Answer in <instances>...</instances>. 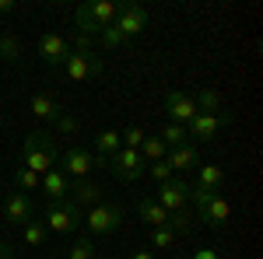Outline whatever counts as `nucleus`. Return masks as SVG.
<instances>
[{
  "instance_id": "obj_7",
  "label": "nucleus",
  "mask_w": 263,
  "mask_h": 259,
  "mask_svg": "<svg viewBox=\"0 0 263 259\" xmlns=\"http://www.w3.org/2000/svg\"><path fill=\"white\" fill-rule=\"evenodd\" d=\"M63 70L70 74L74 81H95V77H102V56L95 53V49H74L70 56H67V63H63Z\"/></svg>"
},
{
  "instance_id": "obj_4",
  "label": "nucleus",
  "mask_w": 263,
  "mask_h": 259,
  "mask_svg": "<svg viewBox=\"0 0 263 259\" xmlns=\"http://www.w3.org/2000/svg\"><path fill=\"white\" fill-rule=\"evenodd\" d=\"M42 224H46L49 231H57V235H74V231L84 224V210H81V207H78L70 196L53 200V203L46 207V217H42Z\"/></svg>"
},
{
  "instance_id": "obj_35",
  "label": "nucleus",
  "mask_w": 263,
  "mask_h": 259,
  "mask_svg": "<svg viewBox=\"0 0 263 259\" xmlns=\"http://www.w3.org/2000/svg\"><path fill=\"white\" fill-rule=\"evenodd\" d=\"M193 259H221V252H218V249H211V245H200V249L193 252Z\"/></svg>"
},
{
  "instance_id": "obj_20",
  "label": "nucleus",
  "mask_w": 263,
  "mask_h": 259,
  "mask_svg": "<svg viewBox=\"0 0 263 259\" xmlns=\"http://www.w3.org/2000/svg\"><path fill=\"white\" fill-rule=\"evenodd\" d=\"M221 182H224V168L221 165H197V182H193V186L221 193Z\"/></svg>"
},
{
  "instance_id": "obj_37",
  "label": "nucleus",
  "mask_w": 263,
  "mask_h": 259,
  "mask_svg": "<svg viewBox=\"0 0 263 259\" xmlns=\"http://www.w3.org/2000/svg\"><path fill=\"white\" fill-rule=\"evenodd\" d=\"M0 259H14V249H11V245H4V242H0Z\"/></svg>"
},
{
  "instance_id": "obj_17",
  "label": "nucleus",
  "mask_w": 263,
  "mask_h": 259,
  "mask_svg": "<svg viewBox=\"0 0 263 259\" xmlns=\"http://www.w3.org/2000/svg\"><path fill=\"white\" fill-rule=\"evenodd\" d=\"M165 161H168V168H172V172H190V168H197V165H200L197 151H193L190 144H182V147H172V151L165 154Z\"/></svg>"
},
{
  "instance_id": "obj_40",
  "label": "nucleus",
  "mask_w": 263,
  "mask_h": 259,
  "mask_svg": "<svg viewBox=\"0 0 263 259\" xmlns=\"http://www.w3.org/2000/svg\"><path fill=\"white\" fill-rule=\"evenodd\" d=\"M105 259H116V256H105Z\"/></svg>"
},
{
  "instance_id": "obj_14",
  "label": "nucleus",
  "mask_w": 263,
  "mask_h": 259,
  "mask_svg": "<svg viewBox=\"0 0 263 259\" xmlns=\"http://www.w3.org/2000/svg\"><path fill=\"white\" fill-rule=\"evenodd\" d=\"M228 217H232V203H228L221 193L211 200V203L200 207V221L207 224V228H221V224H228Z\"/></svg>"
},
{
  "instance_id": "obj_13",
  "label": "nucleus",
  "mask_w": 263,
  "mask_h": 259,
  "mask_svg": "<svg viewBox=\"0 0 263 259\" xmlns=\"http://www.w3.org/2000/svg\"><path fill=\"white\" fill-rule=\"evenodd\" d=\"M70 53H74V46L63 39V35H57V32H49V35L39 39V56L49 63V67H63Z\"/></svg>"
},
{
  "instance_id": "obj_34",
  "label": "nucleus",
  "mask_w": 263,
  "mask_h": 259,
  "mask_svg": "<svg viewBox=\"0 0 263 259\" xmlns=\"http://www.w3.org/2000/svg\"><path fill=\"white\" fill-rule=\"evenodd\" d=\"M57 130H60V133H78L81 126H78V119H74V116L60 112V116H57Z\"/></svg>"
},
{
  "instance_id": "obj_26",
  "label": "nucleus",
  "mask_w": 263,
  "mask_h": 259,
  "mask_svg": "<svg viewBox=\"0 0 263 259\" xmlns=\"http://www.w3.org/2000/svg\"><path fill=\"white\" fill-rule=\"evenodd\" d=\"M63 259H99V256H95L91 238H88V235H81V238H74V249H67V256H63Z\"/></svg>"
},
{
  "instance_id": "obj_10",
  "label": "nucleus",
  "mask_w": 263,
  "mask_h": 259,
  "mask_svg": "<svg viewBox=\"0 0 263 259\" xmlns=\"http://www.w3.org/2000/svg\"><path fill=\"white\" fill-rule=\"evenodd\" d=\"M228 123H232L228 112H197L193 119L186 123V133L193 140H211L221 126H228Z\"/></svg>"
},
{
  "instance_id": "obj_23",
  "label": "nucleus",
  "mask_w": 263,
  "mask_h": 259,
  "mask_svg": "<svg viewBox=\"0 0 263 259\" xmlns=\"http://www.w3.org/2000/svg\"><path fill=\"white\" fill-rule=\"evenodd\" d=\"M158 137H162V144L172 151V147H182V144L190 140V133H186V126H179V123H168V126H162Z\"/></svg>"
},
{
  "instance_id": "obj_31",
  "label": "nucleus",
  "mask_w": 263,
  "mask_h": 259,
  "mask_svg": "<svg viewBox=\"0 0 263 259\" xmlns=\"http://www.w3.org/2000/svg\"><path fill=\"white\" fill-rule=\"evenodd\" d=\"M176 242L172 228H151V249H168Z\"/></svg>"
},
{
  "instance_id": "obj_19",
  "label": "nucleus",
  "mask_w": 263,
  "mask_h": 259,
  "mask_svg": "<svg viewBox=\"0 0 263 259\" xmlns=\"http://www.w3.org/2000/svg\"><path fill=\"white\" fill-rule=\"evenodd\" d=\"M70 200H74V203L84 210V207H95V203L102 200V189L95 186V182L81 179V182H74V186H70Z\"/></svg>"
},
{
  "instance_id": "obj_32",
  "label": "nucleus",
  "mask_w": 263,
  "mask_h": 259,
  "mask_svg": "<svg viewBox=\"0 0 263 259\" xmlns=\"http://www.w3.org/2000/svg\"><path fill=\"white\" fill-rule=\"evenodd\" d=\"M168 228H172V235H186V231H190V217H186V210L168 214Z\"/></svg>"
},
{
  "instance_id": "obj_39",
  "label": "nucleus",
  "mask_w": 263,
  "mask_h": 259,
  "mask_svg": "<svg viewBox=\"0 0 263 259\" xmlns=\"http://www.w3.org/2000/svg\"><path fill=\"white\" fill-rule=\"evenodd\" d=\"M0 228H4V217H0Z\"/></svg>"
},
{
  "instance_id": "obj_21",
  "label": "nucleus",
  "mask_w": 263,
  "mask_h": 259,
  "mask_svg": "<svg viewBox=\"0 0 263 259\" xmlns=\"http://www.w3.org/2000/svg\"><path fill=\"white\" fill-rule=\"evenodd\" d=\"M63 109L57 105V98H49V95H32V116L35 119H46V123H57V116H60Z\"/></svg>"
},
{
  "instance_id": "obj_18",
  "label": "nucleus",
  "mask_w": 263,
  "mask_h": 259,
  "mask_svg": "<svg viewBox=\"0 0 263 259\" xmlns=\"http://www.w3.org/2000/svg\"><path fill=\"white\" fill-rule=\"evenodd\" d=\"M120 147H123V140H120V133H116V130H105V133H99V137H95V151H99L95 168H102V165H105V158H112Z\"/></svg>"
},
{
  "instance_id": "obj_33",
  "label": "nucleus",
  "mask_w": 263,
  "mask_h": 259,
  "mask_svg": "<svg viewBox=\"0 0 263 259\" xmlns=\"http://www.w3.org/2000/svg\"><path fill=\"white\" fill-rule=\"evenodd\" d=\"M214 196H218L214 189H200V186H190V200H193L197 207H203V203H211Z\"/></svg>"
},
{
  "instance_id": "obj_22",
  "label": "nucleus",
  "mask_w": 263,
  "mask_h": 259,
  "mask_svg": "<svg viewBox=\"0 0 263 259\" xmlns=\"http://www.w3.org/2000/svg\"><path fill=\"white\" fill-rule=\"evenodd\" d=\"M193 105H197V112H221V95L214 88H200L193 95Z\"/></svg>"
},
{
  "instance_id": "obj_30",
  "label": "nucleus",
  "mask_w": 263,
  "mask_h": 259,
  "mask_svg": "<svg viewBox=\"0 0 263 259\" xmlns=\"http://www.w3.org/2000/svg\"><path fill=\"white\" fill-rule=\"evenodd\" d=\"M120 140H123V147H130V151H141V144H144V130L141 126H126L120 133Z\"/></svg>"
},
{
  "instance_id": "obj_15",
  "label": "nucleus",
  "mask_w": 263,
  "mask_h": 259,
  "mask_svg": "<svg viewBox=\"0 0 263 259\" xmlns=\"http://www.w3.org/2000/svg\"><path fill=\"white\" fill-rule=\"evenodd\" d=\"M137 214H141V221H144V224H151V228H168V210H165L158 200L141 196V200H137Z\"/></svg>"
},
{
  "instance_id": "obj_28",
  "label": "nucleus",
  "mask_w": 263,
  "mask_h": 259,
  "mask_svg": "<svg viewBox=\"0 0 263 259\" xmlns=\"http://www.w3.org/2000/svg\"><path fill=\"white\" fill-rule=\"evenodd\" d=\"M46 231H49V228H46L39 217H32L25 224V245H42V242H46Z\"/></svg>"
},
{
  "instance_id": "obj_1",
  "label": "nucleus",
  "mask_w": 263,
  "mask_h": 259,
  "mask_svg": "<svg viewBox=\"0 0 263 259\" xmlns=\"http://www.w3.org/2000/svg\"><path fill=\"white\" fill-rule=\"evenodd\" d=\"M144 28H147V11H144L141 4H120V14L102 32V46H109V49L112 46H123L130 35H137Z\"/></svg>"
},
{
  "instance_id": "obj_16",
  "label": "nucleus",
  "mask_w": 263,
  "mask_h": 259,
  "mask_svg": "<svg viewBox=\"0 0 263 259\" xmlns=\"http://www.w3.org/2000/svg\"><path fill=\"white\" fill-rule=\"evenodd\" d=\"M70 186L74 182L63 175L60 168H53V172H46L39 182V189H46V196H53V200H63V196H70Z\"/></svg>"
},
{
  "instance_id": "obj_38",
  "label": "nucleus",
  "mask_w": 263,
  "mask_h": 259,
  "mask_svg": "<svg viewBox=\"0 0 263 259\" xmlns=\"http://www.w3.org/2000/svg\"><path fill=\"white\" fill-rule=\"evenodd\" d=\"M11 11H14V4L11 0H0V14H11Z\"/></svg>"
},
{
  "instance_id": "obj_8",
  "label": "nucleus",
  "mask_w": 263,
  "mask_h": 259,
  "mask_svg": "<svg viewBox=\"0 0 263 259\" xmlns=\"http://www.w3.org/2000/svg\"><path fill=\"white\" fill-rule=\"evenodd\" d=\"M0 217H4V224H28V221L35 217V203H32L28 193H18V189H14V193L4 196Z\"/></svg>"
},
{
  "instance_id": "obj_9",
  "label": "nucleus",
  "mask_w": 263,
  "mask_h": 259,
  "mask_svg": "<svg viewBox=\"0 0 263 259\" xmlns=\"http://www.w3.org/2000/svg\"><path fill=\"white\" fill-rule=\"evenodd\" d=\"M158 203H162L168 214L186 210V203H190V182L182 179V175H172L168 182H162L158 186Z\"/></svg>"
},
{
  "instance_id": "obj_5",
  "label": "nucleus",
  "mask_w": 263,
  "mask_h": 259,
  "mask_svg": "<svg viewBox=\"0 0 263 259\" xmlns=\"http://www.w3.org/2000/svg\"><path fill=\"white\" fill-rule=\"evenodd\" d=\"M120 224H123V207H116V203H95L84 214L88 235H112Z\"/></svg>"
},
{
  "instance_id": "obj_24",
  "label": "nucleus",
  "mask_w": 263,
  "mask_h": 259,
  "mask_svg": "<svg viewBox=\"0 0 263 259\" xmlns=\"http://www.w3.org/2000/svg\"><path fill=\"white\" fill-rule=\"evenodd\" d=\"M14 182H18V193H35V189H39V182H42V175H35L32 168L18 165V168H14Z\"/></svg>"
},
{
  "instance_id": "obj_6",
  "label": "nucleus",
  "mask_w": 263,
  "mask_h": 259,
  "mask_svg": "<svg viewBox=\"0 0 263 259\" xmlns=\"http://www.w3.org/2000/svg\"><path fill=\"white\" fill-rule=\"evenodd\" d=\"M105 165H109L112 179H120V182H137L144 175V168H147L141 151H130V147H120L112 158H105Z\"/></svg>"
},
{
  "instance_id": "obj_3",
  "label": "nucleus",
  "mask_w": 263,
  "mask_h": 259,
  "mask_svg": "<svg viewBox=\"0 0 263 259\" xmlns=\"http://www.w3.org/2000/svg\"><path fill=\"white\" fill-rule=\"evenodd\" d=\"M120 14V4H112V0H91V4H81L78 11H74V25L81 28V35H102L112 18Z\"/></svg>"
},
{
  "instance_id": "obj_27",
  "label": "nucleus",
  "mask_w": 263,
  "mask_h": 259,
  "mask_svg": "<svg viewBox=\"0 0 263 259\" xmlns=\"http://www.w3.org/2000/svg\"><path fill=\"white\" fill-rule=\"evenodd\" d=\"M0 60H7V63L21 60V42L14 35H0Z\"/></svg>"
},
{
  "instance_id": "obj_36",
  "label": "nucleus",
  "mask_w": 263,
  "mask_h": 259,
  "mask_svg": "<svg viewBox=\"0 0 263 259\" xmlns=\"http://www.w3.org/2000/svg\"><path fill=\"white\" fill-rule=\"evenodd\" d=\"M130 259H155V252H147V249H134Z\"/></svg>"
},
{
  "instance_id": "obj_11",
  "label": "nucleus",
  "mask_w": 263,
  "mask_h": 259,
  "mask_svg": "<svg viewBox=\"0 0 263 259\" xmlns=\"http://www.w3.org/2000/svg\"><path fill=\"white\" fill-rule=\"evenodd\" d=\"M91 168H95V158L84 151V147H70L67 154H63V175L70 182H81V179H88L91 175Z\"/></svg>"
},
{
  "instance_id": "obj_12",
  "label": "nucleus",
  "mask_w": 263,
  "mask_h": 259,
  "mask_svg": "<svg viewBox=\"0 0 263 259\" xmlns=\"http://www.w3.org/2000/svg\"><path fill=\"white\" fill-rule=\"evenodd\" d=\"M165 116H168V123H179V126H186V123L197 116L193 95H186V91H168V95H165Z\"/></svg>"
},
{
  "instance_id": "obj_29",
  "label": "nucleus",
  "mask_w": 263,
  "mask_h": 259,
  "mask_svg": "<svg viewBox=\"0 0 263 259\" xmlns=\"http://www.w3.org/2000/svg\"><path fill=\"white\" fill-rule=\"evenodd\" d=\"M144 175H151V179L158 182V186H162V182H168L172 179V175H176V172H172V168H168V161H151V165H147V168H144Z\"/></svg>"
},
{
  "instance_id": "obj_25",
  "label": "nucleus",
  "mask_w": 263,
  "mask_h": 259,
  "mask_svg": "<svg viewBox=\"0 0 263 259\" xmlns=\"http://www.w3.org/2000/svg\"><path fill=\"white\" fill-rule=\"evenodd\" d=\"M165 154H168V147L162 144V137H144V144H141V158L151 165V161H162Z\"/></svg>"
},
{
  "instance_id": "obj_2",
  "label": "nucleus",
  "mask_w": 263,
  "mask_h": 259,
  "mask_svg": "<svg viewBox=\"0 0 263 259\" xmlns=\"http://www.w3.org/2000/svg\"><path fill=\"white\" fill-rule=\"evenodd\" d=\"M57 158H60L57 144H53V137H46L42 130L28 133L25 144H21V165H25V168H32L35 175L53 172V168H57Z\"/></svg>"
}]
</instances>
